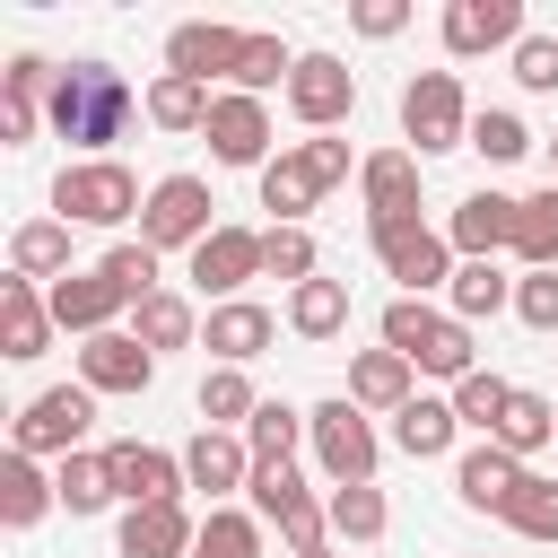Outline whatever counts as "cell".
Returning <instances> with one entry per match:
<instances>
[{"instance_id":"1","label":"cell","mask_w":558,"mask_h":558,"mask_svg":"<svg viewBox=\"0 0 558 558\" xmlns=\"http://www.w3.org/2000/svg\"><path fill=\"white\" fill-rule=\"evenodd\" d=\"M44 113H52L61 140L105 148V140H122V122H131V87H122V70H105V61H70Z\"/></svg>"},{"instance_id":"2","label":"cell","mask_w":558,"mask_h":558,"mask_svg":"<svg viewBox=\"0 0 558 558\" xmlns=\"http://www.w3.org/2000/svg\"><path fill=\"white\" fill-rule=\"evenodd\" d=\"M384 349H401L410 366H427V375H445V384L480 375V366H471V323L436 314L427 296H392V305H384Z\"/></svg>"},{"instance_id":"3","label":"cell","mask_w":558,"mask_h":558,"mask_svg":"<svg viewBox=\"0 0 558 558\" xmlns=\"http://www.w3.org/2000/svg\"><path fill=\"white\" fill-rule=\"evenodd\" d=\"M349 174V140H305V148H279L262 166V209H279V227H305V209Z\"/></svg>"},{"instance_id":"4","label":"cell","mask_w":558,"mask_h":558,"mask_svg":"<svg viewBox=\"0 0 558 558\" xmlns=\"http://www.w3.org/2000/svg\"><path fill=\"white\" fill-rule=\"evenodd\" d=\"M52 209L78 218V227H122V218L148 209V201H140L131 166H113V157H78V166H61V183H52Z\"/></svg>"},{"instance_id":"5","label":"cell","mask_w":558,"mask_h":558,"mask_svg":"<svg viewBox=\"0 0 558 558\" xmlns=\"http://www.w3.org/2000/svg\"><path fill=\"white\" fill-rule=\"evenodd\" d=\"M253 514L279 523V541H288L296 558H314L323 532H331V497H314V488H305L296 471H279V462H253Z\"/></svg>"},{"instance_id":"6","label":"cell","mask_w":558,"mask_h":558,"mask_svg":"<svg viewBox=\"0 0 558 558\" xmlns=\"http://www.w3.org/2000/svg\"><path fill=\"white\" fill-rule=\"evenodd\" d=\"M305 436H314V462H323L331 488H366V480H375V427H366V410H357L349 392L323 401V410L305 418Z\"/></svg>"},{"instance_id":"7","label":"cell","mask_w":558,"mask_h":558,"mask_svg":"<svg viewBox=\"0 0 558 558\" xmlns=\"http://www.w3.org/2000/svg\"><path fill=\"white\" fill-rule=\"evenodd\" d=\"M401 131L418 140V157H436V148H471V113H462L453 70H418V78L401 87Z\"/></svg>"},{"instance_id":"8","label":"cell","mask_w":558,"mask_h":558,"mask_svg":"<svg viewBox=\"0 0 558 558\" xmlns=\"http://www.w3.org/2000/svg\"><path fill=\"white\" fill-rule=\"evenodd\" d=\"M209 183L201 174H166L157 192H148V209H140V244L148 253H166V244H209L218 227H209Z\"/></svg>"},{"instance_id":"9","label":"cell","mask_w":558,"mask_h":558,"mask_svg":"<svg viewBox=\"0 0 558 558\" xmlns=\"http://www.w3.org/2000/svg\"><path fill=\"white\" fill-rule=\"evenodd\" d=\"M375 235V262L401 279V296H427V288H453V244L436 235V227H418V218H401V227H366Z\"/></svg>"},{"instance_id":"10","label":"cell","mask_w":558,"mask_h":558,"mask_svg":"<svg viewBox=\"0 0 558 558\" xmlns=\"http://www.w3.org/2000/svg\"><path fill=\"white\" fill-rule=\"evenodd\" d=\"M87 418H96V392L87 384H52V392H35L26 401V418H17V453H78V436H87Z\"/></svg>"},{"instance_id":"11","label":"cell","mask_w":558,"mask_h":558,"mask_svg":"<svg viewBox=\"0 0 558 558\" xmlns=\"http://www.w3.org/2000/svg\"><path fill=\"white\" fill-rule=\"evenodd\" d=\"M288 105H296L305 131H331V122H349V105H357V70H349L340 52H296Z\"/></svg>"},{"instance_id":"12","label":"cell","mask_w":558,"mask_h":558,"mask_svg":"<svg viewBox=\"0 0 558 558\" xmlns=\"http://www.w3.org/2000/svg\"><path fill=\"white\" fill-rule=\"evenodd\" d=\"M105 471H113V497L122 506H174V488H192L183 480V453H157V445H105Z\"/></svg>"},{"instance_id":"13","label":"cell","mask_w":558,"mask_h":558,"mask_svg":"<svg viewBox=\"0 0 558 558\" xmlns=\"http://www.w3.org/2000/svg\"><path fill=\"white\" fill-rule=\"evenodd\" d=\"M262 270V235L253 227H218L209 244H192V288L201 296H218V305H235V288Z\"/></svg>"},{"instance_id":"14","label":"cell","mask_w":558,"mask_h":558,"mask_svg":"<svg viewBox=\"0 0 558 558\" xmlns=\"http://www.w3.org/2000/svg\"><path fill=\"white\" fill-rule=\"evenodd\" d=\"M78 375H87V392H148L157 349H148L140 331H96V340L78 349Z\"/></svg>"},{"instance_id":"15","label":"cell","mask_w":558,"mask_h":558,"mask_svg":"<svg viewBox=\"0 0 558 558\" xmlns=\"http://www.w3.org/2000/svg\"><path fill=\"white\" fill-rule=\"evenodd\" d=\"M357 183H366V227L418 218V157H410V148H375V157L357 166Z\"/></svg>"},{"instance_id":"16","label":"cell","mask_w":558,"mask_h":558,"mask_svg":"<svg viewBox=\"0 0 558 558\" xmlns=\"http://www.w3.org/2000/svg\"><path fill=\"white\" fill-rule=\"evenodd\" d=\"M183 480H192V488H209V497L253 488V445H244L235 427H201V436L183 445Z\"/></svg>"},{"instance_id":"17","label":"cell","mask_w":558,"mask_h":558,"mask_svg":"<svg viewBox=\"0 0 558 558\" xmlns=\"http://www.w3.org/2000/svg\"><path fill=\"white\" fill-rule=\"evenodd\" d=\"M497 44H523V9L514 0H453L445 9V52H497Z\"/></svg>"},{"instance_id":"18","label":"cell","mask_w":558,"mask_h":558,"mask_svg":"<svg viewBox=\"0 0 558 558\" xmlns=\"http://www.w3.org/2000/svg\"><path fill=\"white\" fill-rule=\"evenodd\" d=\"M209 148H218V166H262V148H270V113H262V96H218L209 105Z\"/></svg>"},{"instance_id":"19","label":"cell","mask_w":558,"mask_h":558,"mask_svg":"<svg viewBox=\"0 0 558 558\" xmlns=\"http://www.w3.org/2000/svg\"><path fill=\"white\" fill-rule=\"evenodd\" d=\"M523 480H532V471H523V453H506V445H471V453L453 462V488H462V506H488V514H506Z\"/></svg>"},{"instance_id":"20","label":"cell","mask_w":558,"mask_h":558,"mask_svg":"<svg viewBox=\"0 0 558 558\" xmlns=\"http://www.w3.org/2000/svg\"><path fill=\"white\" fill-rule=\"evenodd\" d=\"M445 244H453L462 262H488L497 244H514V201H506V192H471V201L445 218Z\"/></svg>"},{"instance_id":"21","label":"cell","mask_w":558,"mask_h":558,"mask_svg":"<svg viewBox=\"0 0 558 558\" xmlns=\"http://www.w3.org/2000/svg\"><path fill=\"white\" fill-rule=\"evenodd\" d=\"M235 52H244V26H174L166 35V70L174 78H201V87H209V70L235 78Z\"/></svg>"},{"instance_id":"22","label":"cell","mask_w":558,"mask_h":558,"mask_svg":"<svg viewBox=\"0 0 558 558\" xmlns=\"http://www.w3.org/2000/svg\"><path fill=\"white\" fill-rule=\"evenodd\" d=\"M52 340V296H35V279H0V357H44Z\"/></svg>"},{"instance_id":"23","label":"cell","mask_w":558,"mask_h":558,"mask_svg":"<svg viewBox=\"0 0 558 558\" xmlns=\"http://www.w3.org/2000/svg\"><path fill=\"white\" fill-rule=\"evenodd\" d=\"M201 523L183 506H131L122 514V558H192Z\"/></svg>"},{"instance_id":"24","label":"cell","mask_w":558,"mask_h":558,"mask_svg":"<svg viewBox=\"0 0 558 558\" xmlns=\"http://www.w3.org/2000/svg\"><path fill=\"white\" fill-rule=\"evenodd\" d=\"M122 305H131V296H122L105 270H87V279H52V323H61V331H87V340H96Z\"/></svg>"},{"instance_id":"25","label":"cell","mask_w":558,"mask_h":558,"mask_svg":"<svg viewBox=\"0 0 558 558\" xmlns=\"http://www.w3.org/2000/svg\"><path fill=\"white\" fill-rule=\"evenodd\" d=\"M270 305H253V296H235V305H209V349H218V366H244V357H262L270 349Z\"/></svg>"},{"instance_id":"26","label":"cell","mask_w":558,"mask_h":558,"mask_svg":"<svg viewBox=\"0 0 558 558\" xmlns=\"http://www.w3.org/2000/svg\"><path fill=\"white\" fill-rule=\"evenodd\" d=\"M349 401L357 410H410L418 392H410V357L401 349H366L357 366H349Z\"/></svg>"},{"instance_id":"27","label":"cell","mask_w":558,"mask_h":558,"mask_svg":"<svg viewBox=\"0 0 558 558\" xmlns=\"http://www.w3.org/2000/svg\"><path fill=\"white\" fill-rule=\"evenodd\" d=\"M70 270V218H35L9 235V279H61Z\"/></svg>"},{"instance_id":"28","label":"cell","mask_w":558,"mask_h":558,"mask_svg":"<svg viewBox=\"0 0 558 558\" xmlns=\"http://www.w3.org/2000/svg\"><path fill=\"white\" fill-rule=\"evenodd\" d=\"M44 506H61V488L35 471V453H17V445H9V462H0V514L26 532V523H44Z\"/></svg>"},{"instance_id":"29","label":"cell","mask_w":558,"mask_h":558,"mask_svg":"<svg viewBox=\"0 0 558 558\" xmlns=\"http://www.w3.org/2000/svg\"><path fill=\"white\" fill-rule=\"evenodd\" d=\"M209 105H218V96H209L201 78H174V70L148 87V122H157V131H209Z\"/></svg>"},{"instance_id":"30","label":"cell","mask_w":558,"mask_h":558,"mask_svg":"<svg viewBox=\"0 0 558 558\" xmlns=\"http://www.w3.org/2000/svg\"><path fill=\"white\" fill-rule=\"evenodd\" d=\"M453 427H462V418H453V401H427V392H418L410 410H392V445H401V453H418V462H427V453H445V445H453Z\"/></svg>"},{"instance_id":"31","label":"cell","mask_w":558,"mask_h":558,"mask_svg":"<svg viewBox=\"0 0 558 558\" xmlns=\"http://www.w3.org/2000/svg\"><path fill=\"white\" fill-rule=\"evenodd\" d=\"M514 253L532 270H558V183L532 192V201H514Z\"/></svg>"},{"instance_id":"32","label":"cell","mask_w":558,"mask_h":558,"mask_svg":"<svg viewBox=\"0 0 558 558\" xmlns=\"http://www.w3.org/2000/svg\"><path fill=\"white\" fill-rule=\"evenodd\" d=\"M288 323H296L305 340H331V331L349 323V288H340V279H305V288L288 296Z\"/></svg>"},{"instance_id":"33","label":"cell","mask_w":558,"mask_h":558,"mask_svg":"<svg viewBox=\"0 0 558 558\" xmlns=\"http://www.w3.org/2000/svg\"><path fill=\"white\" fill-rule=\"evenodd\" d=\"M253 410H262V401H253L244 366H209V375H201V418H209V427H253Z\"/></svg>"},{"instance_id":"34","label":"cell","mask_w":558,"mask_h":558,"mask_svg":"<svg viewBox=\"0 0 558 558\" xmlns=\"http://www.w3.org/2000/svg\"><path fill=\"white\" fill-rule=\"evenodd\" d=\"M488 445H506V453H541V445H558V410H549L541 392H514V401H506V427H497Z\"/></svg>"},{"instance_id":"35","label":"cell","mask_w":558,"mask_h":558,"mask_svg":"<svg viewBox=\"0 0 558 558\" xmlns=\"http://www.w3.org/2000/svg\"><path fill=\"white\" fill-rule=\"evenodd\" d=\"M279 78H296V52H288L279 35H244V52H235V96H262V87H279Z\"/></svg>"},{"instance_id":"36","label":"cell","mask_w":558,"mask_h":558,"mask_svg":"<svg viewBox=\"0 0 558 558\" xmlns=\"http://www.w3.org/2000/svg\"><path fill=\"white\" fill-rule=\"evenodd\" d=\"M445 296H453V323H480V314H497L514 288H506V270H497V262H462Z\"/></svg>"},{"instance_id":"37","label":"cell","mask_w":558,"mask_h":558,"mask_svg":"<svg viewBox=\"0 0 558 558\" xmlns=\"http://www.w3.org/2000/svg\"><path fill=\"white\" fill-rule=\"evenodd\" d=\"M506 401H514V384H506V375H462V384H453V418H462V427H480V436H497V427H506Z\"/></svg>"},{"instance_id":"38","label":"cell","mask_w":558,"mask_h":558,"mask_svg":"<svg viewBox=\"0 0 558 558\" xmlns=\"http://www.w3.org/2000/svg\"><path fill=\"white\" fill-rule=\"evenodd\" d=\"M192 558H262V523H253V514H235V506H209V523H201Z\"/></svg>"},{"instance_id":"39","label":"cell","mask_w":558,"mask_h":558,"mask_svg":"<svg viewBox=\"0 0 558 558\" xmlns=\"http://www.w3.org/2000/svg\"><path fill=\"white\" fill-rule=\"evenodd\" d=\"M296 436H305V418H296L288 401H262V410H253V427H244V445H253V462H279V471H288V453H296Z\"/></svg>"},{"instance_id":"40","label":"cell","mask_w":558,"mask_h":558,"mask_svg":"<svg viewBox=\"0 0 558 558\" xmlns=\"http://www.w3.org/2000/svg\"><path fill=\"white\" fill-rule=\"evenodd\" d=\"M52 488H61L70 514H96V506L113 497V471H105V453H70V462L52 471Z\"/></svg>"},{"instance_id":"41","label":"cell","mask_w":558,"mask_h":558,"mask_svg":"<svg viewBox=\"0 0 558 558\" xmlns=\"http://www.w3.org/2000/svg\"><path fill=\"white\" fill-rule=\"evenodd\" d=\"M384 523H392V514H384V488H375V480H366V488H331V532H340V541H384Z\"/></svg>"},{"instance_id":"42","label":"cell","mask_w":558,"mask_h":558,"mask_svg":"<svg viewBox=\"0 0 558 558\" xmlns=\"http://www.w3.org/2000/svg\"><path fill=\"white\" fill-rule=\"evenodd\" d=\"M262 270L305 288V279H314V235H305V227H262Z\"/></svg>"},{"instance_id":"43","label":"cell","mask_w":558,"mask_h":558,"mask_svg":"<svg viewBox=\"0 0 558 558\" xmlns=\"http://www.w3.org/2000/svg\"><path fill=\"white\" fill-rule=\"evenodd\" d=\"M131 331H140L148 349H183V340H192L201 323H192V305H183V296H166V288H157V296L140 305V323H131Z\"/></svg>"},{"instance_id":"44","label":"cell","mask_w":558,"mask_h":558,"mask_svg":"<svg viewBox=\"0 0 558 558\" xmlns=\"http://www.w3.org/2000/svg\"><path fill=\"white\" fill-rule=\"evenodd\" d=\"M506 523H514L523 541H558V480H523L514 506H506Z\"/></svg>"},{"instance_id":"45","label":"cell","mask_w":558,"mask_h":558,"mask_svg":"<svg viewBox=\"0 0 558 558\" xmlns=\"http://www.w3.org/2000/svg\"><path fill=\"white\" fill-rule=\"evenodd\" d=\"M96 270H105V279H113L131 305H148V296H157V253H148V244H113Z\"/></svg>"},{"instance_id":"46","label":"cell","mask_w":558,"mask_h":558,"mask_svg":"<svg viewBox=\"0 0 558 558\" xmlns=\"http://www.w3.org/2000/svg\"><path fill=\"white\" fill-rule=\"evenodd\" d=\"M471 148H480L488 166H514V157L532 148V131H523L514 113H471Z\"/></svg>"},{"instance_id":"47","label":"cell","mask_w":558,"mask_h":558,"mask_svg":"<svg viewBox=\"0 0 558 558\" xmlns=\"http://www.w3.org/2000/svg\"><path fill=\"white\" fill-rule=\"evenodd\" d=\"M514 78H523L532 96H549V87H558V35H523V44H514Z\"/></svg>"},{"instance_id":"48","label":"cell","mask_w":558,"mask_h":558,"mask_svg":"<svg viewBox=\"0 0 558 558\" xmlns=\"http://www.w3.org/2000/svg\"><path fill=\"white\" fill-rule=\"evenodd\" d=\"M514 314H523L532 331H558V270H532V279L514 288Z\"/></svg>"},{"instance_id":"49","label":"cell","mask_w":558,"mask_h":558,"mask_svg":"<svg viewBox=\"0 0 558 558\" xmlns=\"http://www.w3.org/2000/svg\"><path fill=\"white\" fill-rule=\"evenodd\" d=\"M401 26H410L401 0H366V9H357V35H401Z\"/></svg>"},{"instance_id":"50","label":"cell","mask_w":558,"mask_h":558,"mask_svg":"<svg viewBox=\"0 0 558 558\" xmlns=\"http://www.w3.org/2000/svg\"><path fill=\"white\" fill-rule=\"evenodd\" d=\"M0 140L26 148V140H35V105H9V96H0Z\"/></svg>"},{"instance_id":"51","label":"cell","mask_w":558,"mask_h":558,"mask_svg":"<svg viewBox=\"0 0 558 558\" xmlns=\"http://www.w3.org/2000/svg\"><path fill=\"white\" fill-rule=\"evenodd\" d=\"M314 558H331V549H314Z\"/></svg>"},{"instance_id":"52","label":"cell","mask_w":558,"mask_h":558,"mask_svg":"<svg viewBox=\"0 0 558 558\" xmlns=\"http://www.w3.org/2000/svg\"><path fill=\"white\" fill-rule=\"evenodd\" d=\"M549 148H558V140H549Z\"/></svg>"}]
</instances>
